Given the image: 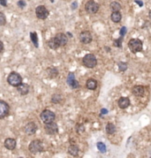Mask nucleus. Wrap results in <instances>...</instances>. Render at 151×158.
Listing matches in <instances>:
<instances>
[{
    "label": "nucleus",
    "mask_w": 151,
    "mask_h": 158,
    "mask_svg": "<svg viewBox=\"0 0 151 158\" xmlns=\"http://www.w3.org/2000/svg\"><path fill=\"white\" fill-rule=\"evenodd\" d=\"M28 149L31 154L36 155V154H39V153L44 151V144L39 139H34V140H32L28 146Z\"/></svg>",
    "instance_id": "obj_1"
},
{
    "label": "nucleus",
    "mask_w": 151,
    "mask_h": 158,
    "mask_svg": "<svg viewBox=\"0 0 151 158\" xmlns=\"http://www.w3.org/2000/svg\"><path fill=\"white\" fill-rule=\"evenodd\" d=\"M143 44L140 39H131L128 43V48L132 53H138L142 51Z\"/></svg>",
    "instance_id": "obj_2"
},
{
    "label": "nucleus",
    "mask_w": 151,
    "mask_h": 158,
    "mask_svg": "<svg viewBox=\"0 0 151 158\" xmlns=\"http://www.w3.org/2000/svg\"><path fill=\"white\" fill-rule=\"evenodd\" d=\"M82 64L85 67L88 68H94V66L97 64V59L94 54H87L82 58Z\"/></svg>",
    "instance_id": "obj_3"
},
{
    "label": "nucleus",
    "mask_w": 151,
    "mask_h": 158,
    "mask_svg": "<svg viewBox=\"0 0 151 158\" xmlns=\"http://www.w3.org/2000/svg\"><path fill=\"white\" fill-rule=\"evenodd\" d=\"M7 82L9 83L11 86L13 87H18L20 83L22 82V78L19 75L18 73L16 72H12L9 73V75L7 77Z\"/></svg>",
    "instance_id": "obj_4"
},
{
    "label": "nucleus",
    "mask_w": 151,
    "mask_h": 158,
    "mask_svg": "<svg viewBox=\"0 0 151 158\" xmlns=\"http://www.w3.org/2000/svg\"><path fill=\"white\" fill-rule=\"evenodd\" d=\"M40 118L44 124H46V123H50V122L55 120L56 115L53 111H51L50 110H44L40 115Z\"/></svg>",
    "instance_id": "obj_5"
},
{
    "label": "nucleus",
    "mask_w": 151,
    "mask_h": 158,
    "mask_svg": "<svg viewBox=\"0 0 151 158\" xmlns=\"http://www.w3.org/2000/svg\"><path fill=\"white\" fill-rule=\"evenodd\" d=\"M44 131L45 133L49 135H54L58 133V127H57V123H55L54 121L50 122V123H46L44 124Z\"/></svg>",
    "instance_id": "obj_6"
},
{
    "label": "nucleus",
    "mask_w": 151,
    "mask_h": 158,
    "mask_svg": "<svg viewBox=\"0 0 151 158\" xmlns=\"http://www.w3.org/2000/svg\"><path fill=\"white\" fill-rule=\"evenodd\" d=\"M49 10L44 6H38L36 8V15L39 19H46L49 16Z\"/></svg>",
    "instance_id": "obj_7"
},
{
    "label": "nucleus",
    "mask_w": 151,
    "mask_h": 158,
    "mask_svg": "<svg viewBox=\"0 0 151 158\" xmlns=\"http://www.w3.org/2000/svg\"><path fill=\"white\" fill-rule=\"evenodd\" d=\"M99 5L94 2V0H89L86 3L85 5V10L88 13L93 14V13H96L99 10Z\"/></svg>",
    "instance_id": "obj_8"
},
{
    "label": "nucleus",
    "mask_w": 151,
    "mask_h": 158,
    "mask_svg": "<svg viewBox=\"0 0 151 158\" xmlns=\"http://www.w3.org/2000/svg\"><path fill=\"white\" fill-rule=\"evenodd\" d=\"M10 113V107L6 102L0 100V119L6 118Z\"/></svg>",
    "instance_id": "obj_9"
},
{
    "label": "nucleus",
    "mask_w": 151,
    "mask_h": 158,
    "mask_svg": "<svg viewBox=\"0 0 151 158\" xmlns=\"http://www.w3.org/2000/svg\"><path fill=\"white\" fill-rule=\"evenodd\" d=\"M54 40L56 41L58 47H64L65 46L67 42H68V38L66 36V35H65L63 33H58L56 35V36H54Z\"/></svg>",
    "instance_id": "obj_10"
},
{
    "label": "nucleus",
    "mask_w": 151,
    "mask_h": 158,
    "mask_svg": "<svg viewBox=\"0 0 151 158\" xmlns=\"http://www.w3.org/2000/svg\"><path fill=\"white\" fill-rule=\"evenodd\" d=\"M66 82H67V84H68L73 89L80 88V84H79V82L76 81L75 75H74L73 73H68V76H67V78H66Z\"/></svg>",
    "instance_id": "obj_11"
},
{
    "label": "nucleus",
    "mask_w": 151,
    "mask_h": 158,
    "mask_svg": "<svg viewBox=\"0 0 151 158\" xmlns=\"http://www.w3.org/2000/svg\"><path fill=\"white\" fill-rule=\"evenodd\" d=\"M80 41L84 44H88L92 42V35L89 31H82L80 34Z\"/></svg>",
    "instance_id": "obj_12"
},
{
    "label": "nucleus",
    "mask_w": 151,
    "mask_h": 158,
    "mask_svg": "<svg viewBox=\"0 0 151 158\" xmlns=\"http://www.w3.org/2000/svg\"><path fill=\"white\" fill-rule=\"evenodd\" d=\"M36 130H37V127H36V123H34V122L27 123L24 127V131L27 135H34L36 133Z\"/></svg>",
    "instance_id": "obj_13"
},
{
    "label": "nucleus",
    "mask_w": 151,
    "mask_h": 158,
    "mask_svg": "<svg viewBox=\"0 0 151 158\" xmlns=\"http://www.w3.org/2000/svg\"><path fill=\"white\" fill-rule=\"evenodd\" d=\"M17 88V90H18V92H19V94L21 95H27L28 93H29V90H30V87H29V85H27V84H26V83H20L18 87H16Z\"/></svg>",
    "instance_id": "obj_14"
},
{
    "label": "nucleus",
    "mask_w": 151,
    "mask_h": 158,
    "mask_svg": "<svg viewBox=\"0 0 151 158\" xmlns=\"http://www.w3.org/2000/svg\"><path fill=\"white\" fill-rule=\"evenodd\" d=\"M132 92L135 96H143L145 94V88L141 85H135L132 87Z\"/></svg>",
    "instance_id": "obj_15"
},
{
    "label": "nucleus",
    "mask_w": 151,
    "mask_h": 158,
    "mask_svg": "<svg viewBox=\"0 0 151 158\" xmlns=\"http://www.w3.org/2000/svg\"><path fill=\"white\" fill-rule=\"evenodd\" d=\"M16 145H17L16 139H13V138H7L5 140V143H4V146L6 147V148H7L8 150H13V149H15Z\"/></svg>",
    "instance_id": "obj_16"
},
{
    "label": "nucleus",
    "mask_w": 151,
    "mask_h": 158,
    "mask_svg": "<svg viewBox=\"0 0 151 158\" xmlns=\"http://www.w3.org/2000/svg\"><path fill=\"white\" fill-rule=\"evenodd\" d=\"M130 99L128 98V97H120V100L118 102V104H119V106H120V109H122V110H124V109H126V108L129 107V105H130Z\"/></svg>",
    "instance_id": "obj_17"
},
{
    "label": "nucleus",
    "mask_w": 151,
    "mask_h": 158,
    "mask_svg": "<svg viewBox=\"0 0 151 158\" xmlns=\"http://www.w3.org/2000/svg\"><path fill=\"white\" fill-rule=\"evenodd\" d=\"M86 87L89 90H95L97 88V81L94 79H88L86 82Z\"/></svg>",
    "instance_id": "obj_18"
},
{
    "label": "nucleus",
    "mask_w": 151,
    "mask_h": 158,
    "mask_svg": "<svg viewBox=\"0 0 151 158\" xmlns=\"http://www.w3.org/2000/svg\"><path fill=\"white\" fill-rule=\"evenodd\" d=\"M47 73H48V76L50 79H54L58 75V70L55 67H52V68L49 67V68H47Z\"/></svg>",
    "instance_id": "obj_19"
},
{
    "label": "nucleus",
    "mask_w": 151,
    "mask_h": 158,
    "mask_svg": "<svg viewBox=\"0 0 151 158\" xmlns=\"http://www.w3.org/2000/svg\"><path fill=\"white\" fill-rule=\"evenodd\" d=\"M68 153L73 156H77L79 154V147L77 145H71L68 148Z\"/></svg>",
    "instance_id": "obj_20"
},
{
    "label": "nucleus",
    "mask_w": 151,
    "mask_h": 158,
    "mask_svg": "<svg viewBox=\"0 0 151 158\" xmlns=\"http://www.w3.org/2000/svg\"><path fill=\"white\" fill-rule=\"evenodd\" d=\"M111 19L115 23H119L122 19V15H121V13L120 12H113L111 15Z\"/></svg>",
    "instance_id": "obj_21"
},
{
    "label": "nucleus",
    "mask_w": 151,
    "mask_h": 158,
    "mask_svg": "<svg viewBox=\"0 0 151 158\" xmlns=\"http://www.w3.org/2000/svg\"><path fill=\"white\" fill-rule=\"evenodd\" d=\"M30 39H31V42L33 43V44L35 45L36 48H38V36L36 32H30Z\"/></svg>",
    "instance_id": "obj_22"
},
{
    "label": "nucleus",
    "mask_w": 151,
    "mask_h": 158,
    "mask_svg": "<svg viewBox=\"0 0 151 158\" xmlns=\"http://www.w3.org/2000/svg\"><path fill=\"white\" fill-rule=\"evenodd\" d=\"M121 8H122V6L119 2L114 1V2L111 3V9L112 10V12H120Z\"/></svg>",
    "instance_id": "obj_23"
},
{
    "label": "nucleus",
    "mask_w": 151,
    "mask_h": 158,
    "mask_svg": "<svg viewBox=\"0 0 151 158\" xmlns=\"http://www.w3.org/2000/svg\"><path fill=\"white\" fill-rule=\"evenodd\" d=\"M105 129H106V133L108 134H113L116 132V127L114 126L112 123H108Z\"/></svg>",
    "instance_id": "obj_24"
},
{
    "label": "nucleus",
    "mask_w": 151,
    "mask_h": 158,
    "mask_svg": "<svg viewBox=\"0 0 151 158\" xmlns=\"http://www.w3.org/2000/svg\"><path fill=\"white\" fill-rule=\"evenodd\" d=\"M48 46L50 47L51 50H57L59 48L58 45L57 44V43H56V41L54 40V37L50 39V41L48 42Z\"/></svg>",
    "instance_id": "obj_25"
},
{
    "label": "nucleus",
    "mask_w": 151,
    "mask_h": 158,
    "mask_svg": "<svg viewBox=\"0 0 151 158\" xmlns=\"http://www.w3.org/2000/svg\"><path fill=\"white\" fill-rule=\"evenodd\" d=\"M61 100H62V96L59 94H54L51 96V102L53 103H58L61 102Z\"/></svg>",
    "instance_id": "obj_26"
},
{
    "label": "nucleus",
    "mask_w": 151,
    "mask_h": 158,
    "mask_svg": "<svg viewBox=\"0 0 151 158\" xmlns=\"http://www.w3.org/2000/svg\"><path fill=\"white\" fill-rule=\"evenodd\" d=\"M96 147H97V148H98V150L102 153H105L106 152V146L104 143H103V142H98L97 144H96Z\"/></svg>",
    "instance_id": "obj_27"
},
{
    "label": "nucleus",
    "mask_w": 151,
    "mask_h": 158,
    "mask_svg": "<svg viewBox=\"0 0 151 158\" xmlns=\"http://www.w3.org/2000/svg\"><path fill=\"white\" fill-rule=\"evenodd\" d=\"M6 24V17L2 12H0V27L5 26Z\"/></svg>",
    "instance_id": "obj_28"
},
{
    "label": "nucleus",
    "mask_w": 151,
    "mask_h": 158,
    "mask_svg": "<svg viewBox=\"0 0 151 158\" xmlns=\"http://www.w3.org/2000/svg\"><path fill=\"white\" fill-rule=\"evenodd\" d=\"M119 69L120 72H125L127 69V64L126 62H120L119 63Z\"/></svg>",
    "instance_id": "obj_29"
},
{
    "label": "nucleus",
    "mask_w": 151,
    "mask_h": 158,
    "mask_svg": "<svg viewBox=\"0 0 151 158\" xmlns=\"http://www.w3.org/2000/svg\"><path fill=\"white\" fill-rule=\"evenodd\" d=\"M76 130H77V133H82L85 131V128H84V126L81 124V125H77L76 126Z\"/></svg>",
    "instance_id": "obj_30"
},
{
    "label": "nucleus",
    "mask_w": 151,
    "mask_h": 158,
    "mask_svg": "<svg viewBox=\"0 0 151 158\" xmlns=\"http://www.w3.org/2000/svg\"><path fill=\"white\" fill-rule=\"evenodd\" d=\"M122 38H123V36H120V38L117 39V40H115V42H114V45H115L116 47L121 48V44H122Z\"/></svg>",
    "instance_id": "obj_31"
},
{
    "label": "nucleus",
    "mask_w": 151,
    "mask_h": 158,
    "mask_svg": "<svg viewBox=\"0 0 151 158\" xmlns=\"http://www.w3.org/2000/svg\"><path fill=\"white\" fill-rule=\"evenodd\" d=\"M26 2L24 1V0H19V1H18L17 2V6L20 8V9H23L24 7L26 6Z\"/></svg>",
    "instance_id": "obj_32"
},
{
    "label": "nucleus",
    "mask_w": 151,
    "mask_h": 158,
    "mask_svg": "<svg viewBox=\"0 0 151 158\" xmlns=\"http://www.w3.org/2000/svg\"><path fill=\"white\" fill-rule=\"evenodd\" d=\"M126 27H123L121 29H120V36H124L125 35H126Z\"/></svg>",
    "instance_id": "obj_33"
},
{
    "label": "nucleus",
    "mask_w": 151,
    "mask_h": 158,
    "mask_svg": "<svg viewBox=\"0 0 151 158\" xmlns=\"http://www.w3.org/2000/svg\"><path fill=\"white\" fill-rule=\"evenodd\" d=\"M0 5L2 6H7V1L6 0H0Z\"/></svg>",
    "instance_id": "obj_34"
},
{
    "label": "nucleus",
    "mask_w": 151,
    "mask_h": 158,
    "mask_svg": "<svg viewBox=\"0 0 151 158\" xmlns=\"http://www.w3.org/2000/svg\"><path fill=\"white\" fill-rule=\"evenodd\" d=\"M77 5H78V3L75 1L74 3H73V4H72V6H71V8H72L73 10H74V9L77 8Z\"/></svg>",
    "instance_id": "obj_35"
},
{
    "label": "nucleus",
    "mask_w": 151,
    "mask_h": 158,
    "mask_svg": "<svg viewBox=\"0 0 151 158\" xmlns=\"http://www.w3.org/2000/svg\"><path fill=\"white\" fill-rule=\"evenodd\" d=\"M3 51H4V44L2 41H0V53L3 52Z\"/></svg>",
    "instance_id": "obj_36"
},
{
    "label": "nucleus",
    "mask_w": 151,
    "mask_h": 158,
    "mask_svg": "<svg viewBox=\"0 0 151 158\" xmlns=\"http://www.w3.org/2000/svg\"><path fill=\"white\" fill-rule=\"evenodd\" d=\"M134 2H135L136 4H138L139 6H143V3H142L141 1H140V0H135Z\"/></svg>",
    "instance_id": "obj_37"
},
{
    "label": "nucleus",
    "mask_w": 151,
    "mask_h": 158,
    "mask_svg": "<svg viewBox=\"0 0 151 158\" xmlns=\"http://www.w3.org/2000/svg\"><path fill=\"white\" fill-rule=\"evenodd\" d=\"M101 113H102V114H107L108 110H106V109H102V110H101Z\"/></svg>",
    "instance_id": "obj_38"
},
{
    "label": "nucleus",
    "mask_w": 151,
    "mask_h": 158,
    "mask_svg": "<svg viewBox=\"0 0 151 158\" xmlns=\"http://www.w3.org/2000/svg\"><path fill=\"white\" fill-rule=\"evenodd\" d=\"M50 2H52V3H53V2H54V0H50Z\"/></svg>",
    "instance_id": "obj_39"
}]
</instances>
